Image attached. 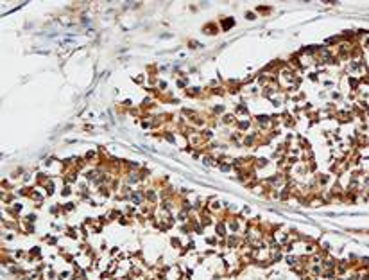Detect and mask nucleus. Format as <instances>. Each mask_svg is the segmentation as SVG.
Returning a JSON list of instances; mask_svg holds the SVG:
<instances>
[{"mask_svg":"<svg viewBox=\"0 0 369 280\" xmlns=\"http://www.w3.org/2000/svg\"><path fill=\"white\" fill-rule=\"evenodd\" d=\"M147 198H149V200H151V201H154V200H156L154 192H147Z\"/></svg>","mask_w":369,"mask_h":280,"instance_id":"1","label":"nucleus"}]
</instances>
